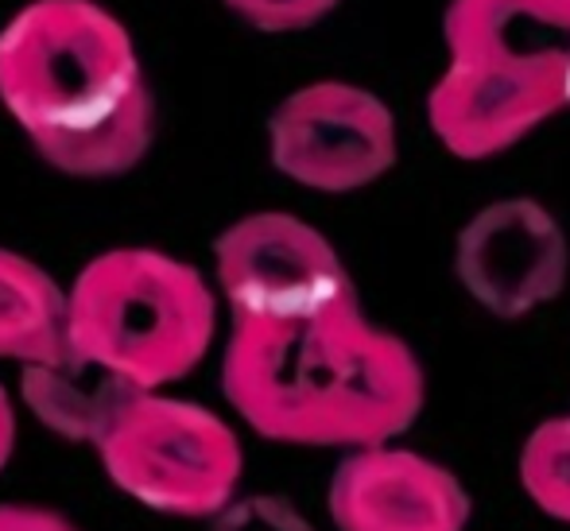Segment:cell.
I'll return each instance as SVG.
<instances>
[{
	"label": "cell",
	"mask_w": 570,
	"mask_h": 531,
	"mask_svg": "<svg viewBox=\"0 0 570 531\" xmlns=\"http://www.w3.org/2000/svg\"><path fill=\"white\" fill-rule=\"evenodd\" d=\"M222 389L264 439L338 450L400 439L428 396L415 350L357 299L315 318L233 322Z\"/></svg>",
	"instance_id": "obj_1"
},
{
	"label": "cell",
	"mask_w": 570,
	"mask_h": 531,
	"mask_svg": "<svg viewBox=\"0 0 570 531\" xmlns=\"http://www.w3.org/2000/svg\"><path fill=\"white\" fill-rule=\"evenodd\" d=\"M0 101L39 156L75 179L132 171L156 132L132 36L98 0H31L4 23Z\"/></svg>",
	"instance_id": "obj_2"
},
{
	"label": "cell",
	"mask_w": 570,
	"mask_h": 531,
	"mask_svg": "<svg viewBox=\"0 0 570 531\" xmlns=\"http://www.w3.org/2000/svg\"><path fill=\"white\" fill-rule=\"evenodd\" d=\"M70 345L159 392L203 365L218 299L203 272L159 248H114L86 264L67 292Z\"/></svg>",
	"instance_id": "obj_3"
},
{
	"label": "cell",
	"mask_w": 570,
	"mask_h": 531,
	"mask_svg": "<svg viewBox=\"0 0 570 531\" xmlns=\"http://www.w3.org/2000/svg\"><path fill=\"white\" fill-rule=\"evenodd\" d=\"M109 481L136 504L179 520H206L237 496L245 454L210 407L140 392L98 442Z\"/></svg>",
	"instance_id": "obj_4"
},
{
	"label": "cell",
	"mask_w": 570,
	"mask_h": 531,
	"mask_svg": "<svg viewBox=\"0 0 570 531\" xmlns=\"http://www.w3.org/2000/svg\"><path fill=\"white\" fill-rule=\"evenodd\" d=\"M214 272L233 322H295L353 303L350 268L323 229L284 210L233 222L214 240Z\"/></svg>",
	"instance_id": "obj_5"
},
{
	"label": "cell",
	"mask_w": 570,
	"mask_h": 531,
	"mask_svg": "<svg viewBox=\"0 0 570 531\" xmlns=\"http://www.w3.org/2000/svg\"><path fill=\"white\" fill-rule=\"evenodd\" d=\"M400 136L389 101L342 78L287 94L268 120V156L279 175L318 195L373 187L396 167Z\"/></svg>",
	"instance_id": "obj_6"
},
{
	"label": "cell",
	"mask_w": 570,
	"mask_h": 531,
	"mask_svg": "<svg viewBox=\"0 0 570 531\" xmlns=\"http://www.w3.org/2000/svg\"><path fill=\"white\" fill-rule=\"evenodd\" d=\"M454 272L462 292L485 315L504 322L528 318L567 292V229L535 198H497L462 225Z\"/></svg>",
	"instance_id": "obj_7"
},
{
	"label": "cell",
	"mask_w": 570,
	"mask_h": 531,
	"mask_svg": "<svg viewBox=\"0 0 570 531\" xmlns=\"http://www.w3.org/2000/svg\"><path fill=\"white\" fill-rule=\"evenodd\" d=\"M570 106V78L556 70L446 59L428 94L435 140L458 159H493Z\"/></svg>",
	"instance_id": "obj_8"
},
{
	"label": "cell",
	"mask_w": 570,
	"mask_h": 531,
	"mask_svg": "<svg viewBox=\"0 0 570 531\" xmlns=\"http://www.w3.org/2000/svg\"><path fill=\"white\" fill-rule=\"evenodd\" d=\"M331 520L338 531H465L473 504L443 462L392 442L361 446L331 478Z\"/></svg>",
	"instance_id": "obj_9"
},
{
	"label": "cell",
	"mask_w": 570,
	"mask_h": 531,
	"mask_svg": "<svg viewBox=\"0 0 570 531\" xmlns=\"http://www.w3.org/2000/svg\"><path fill=\"white\" fill-rule=\"evenodd\" d=\"M443 43L451 59L570 78V0H451Z\"/></svg>",
	"instance_id": "obj_10"
},
{
	"label": "cell",
	"mask_w": 570,
	"mask_h": 531,
	"mask_svg": "<svg viewBox=\"0 0 570 531\" xmlns=\"http://www.w3.org/2000/svg\"><path fill=\"white\" fill-rule=\"evenodd\" d=\"M20 389L36 420L55 434L98 446L114 420L144 389L128 384L125 376L106 368L101 361L86 357L70 345L62 357L23 365Z\"/></svg>",
	"instance_id": "obj_11"
},
{
	"label": "cell",
	"mask_w": 570,
	"mask_h": 531,
	"mask_svg": "<svg viewBox=\"0 0 570 531\" xmlns=\"http://www.w3.org/2000/svg\"><path fill=\"white\" fill-rule=\"evenodd\" d=\"M67 350V292L36 260L0 248V357L39 365Z\"/></svg>",
	"instance_id": "obj_12"
},
{
	"label": "cell",
	"mask_w": 570,
	"mask_h": 531,
	"mask_svg": "<svg viewBox=\"0 0 570 531\" xmlns=\"http://www.w3.org/2000/svg\"><path fill=\"white\" fill-rule=\"evenodd\" d=\"M520 485L543 517L570 524V415L543 420L524 439Z\"/></svg>",
	"instance_id": "obj_13"
},
{
	"label": "cell",
	"mask_w": 570,
	"mask_h": 531,
	"mask_svg": "<svg viewBox=\"0 0 570 531\" xmlns=\"http://www.w3.org/2000/svg\"><path fill=\"white\" fill-rule=\"evenodd\" d=\"M226 4L261 31H299L323 20L338 0H226Z\"/></svg>",
	"instance_id": "obj_14"
},
{
	"label": "cell",
	"mask_w": 570,
	"mask_h": 531,
	"mask_svg": "<svg viewBox=\"0 0 570 531\" xmlns=\"http://www.w3.org/2000/svg\"><path fill=\"white\" fill-rule=\"evenodd\" d=\"M0 531H82L62 512L36 509V504H0Z\"/></svg>",
	"instance_id": "obj_15"
},
{
	"label": "cell",
	"mask_w": 570,
	"mask_h": 531,
	"mask_svg": "<svg viewBox=\"0 0 570 531\" xmlns=\"http://www.w3.org/2000/svg\"><path fill=\"white\" fill-rule=\"evenodd\" d=\"M12 442H16V412H12L8 392L0 389V470H4L8 458H12Z\"/></svg>",
	"instance_id": "obj_16"
}]
</instances>
